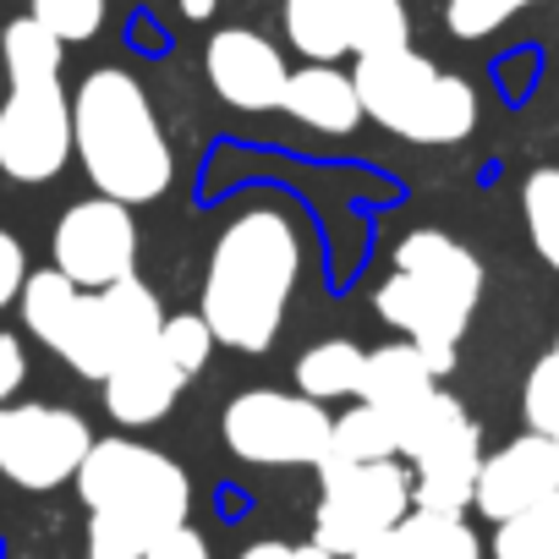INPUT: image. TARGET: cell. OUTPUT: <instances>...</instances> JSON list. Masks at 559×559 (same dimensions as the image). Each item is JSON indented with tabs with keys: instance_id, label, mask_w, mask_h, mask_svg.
Listing matches in <instances>:
<instances>
[{
	"instance_id": "cell-5",
	"label": "cell",
	"mask_w": 559,
	"mask_h": 559,
	"mask_svg": "<svg viewBox=\"0 0 559 559\" xmlns=\"http://www.w3.org/2000/svg\"><path fill=\"white\" fill-rule=\"evenodd\" d=\"M477 297H483V263L472 247H461L444 230H406L395 247V269L373 292V308L444 379L455 368V352L477 313Z\"/></svg>"
},
{
	"instance_id": "cell-3",
	"label": "cell",
	"mask_w": 559,
	"mask_h": 559,
	"mask_svg": "<svg viewBox=\"0 0 559 559\" xmlns=\"http://www.w3.org/2000/svg\"><path fill=\"white\" fill-rule=\"evenodd\" d=\"M17 308L34 341H45L72 373L99 379V384L110 379L116 362L159 341L165 330V308L138 274L116 280L105 292H83L61 269H39L23 280Z\"/></svg>"
},
{
	"instance_id": "cell-7",
	"label": "cell",
	"mask_w": 559,
	"mask_h": 559,
	"mask_svg": "<svg viewBox=\"0 0 559 559\" xmlns=\"http://www.w3.org/2000/svg\"><path fill=\"white\" fill-rule=\"evenodd\" d=\"M395 439L401 461L412 466V510L466 515L483 472V433L472 412L450 390H433L395 417Z\"/></svg>"
},
{
	"instance_id": "cell-14",
	"label": "cell",
	"mask_w": 559,
	"mask_h": 559,
	"mask_svg": "<svg viewBox=\"0 0 559 559\" xmlns=\"http://www.w3.org/2000/svg\"><path fill=\"white\" fill-rule=\"evenodd\" d=\"M559 493V439L548 433H521L510 439L504 450L483 455V472H477V493H472V510L488 515L493 526L526 515L532 504L554 499Z\"/></svg>"
},
{
	"instance_id": "cell-20",
	"label": "cell",
	"mask_w": 559,
	"mask_h": 559,
	"mask_svg": "<svg viewBox=\"0 0 559 559\" xmlns=\"http://www.w3.org/2000/svg\"><path fill=\"white\" fill-rule=\"evenodd\" d=\"M335 7H341V28H346L352 56H384V50L412 45L406 0H335Z\"/></svg>"
},
{
	"instance_id": "cell-23",
	"label": "cell",
	"mask_w": 559,
	"mask_h": 559,
	"mask_svg": "<svg viewBox=\"0 0 559 559\" xmlns=\"http://www.w3.org/2000/svg\"><path fill=\"white\" fill-rule=\"evenodd\" d=\"M280 23H286V39H292V50L302 61H341V56H352L335 0H286V7H280Z\"/></svg>"
},
{
	"instance_id": "cell-6",
	"label": "cell",
	"mask_w": 559,
	"mask_h": 559,
	"mask_svg": "<svg viewBox=\"0 0 559 559\" xmlns=\"http://www.w3.org/2000/svg\"><path fill=\"white\" fill-rule=\"evenodd\" d=\"M352 83H357L362 116L379 121L384 132L406 138V143L444 148V143L472 138V127H477L472 83L444 72L439 61L417 56L412 45L406 50H384V56H357Z\"/></svg>"
},
{
	"instance_id": "cell-30",
	"label": "cell",
	"mask_w": 559,
	"mask_h": 559,
	"mask_svg": "<svg viewBox=\"0 0 559 559\" xmlns=\"http://www.w3.org/2000/svg\"><path fill=\"white\" fill-rule=\"evenodd\" d=\"M23 280H28V252L12 230H0V308H12L23 297Z\"/></svg>"
},
{
	"instance_id": "cell-25",
	"label": "cell",
	"mask_w": 559,
	"mask_h": 559,
	"mask_svg": "<svg viewBox=\"0 0 559 559\" xmlns=\"http://www.w3.org/2000/svg\"><path fill=\"white\" fill-rule=\"evenodd\" d=\"M521 219H526V236L537 247V258L559 274V170L543 165L526 176L521 187Z\"/></svg>"
},
{
	"instance_id": "cell-4",
	"label": "cell",
	"mask_w": 559,
	"mask_h": 559,
	"mask_svg": "<svg viewBox=\"0 0 559 559\" xmlns=\"http://www.w3.org/2000/svg\"><path fill=\"white\" fill-rule=\"evenodd\" d=\"M72 483L88 504V559H143L192 515V477L138 439H94Z\"/></svg>"
},
{
	"instance_id": "cell-17",
	"label": "cell",
	"mask_w": 559,
	"mask_h": 559,
	"mask_svg": "<svg viewBox=\"0 0 559 559\" xmlns=\"http://www.w3.org/2000/svg\"><path fill=\"white\" fill-rule=\"evenodd\" d=\"M352 559H483V543L466 515L412 510L390 532H379L368 548H357Z\"/></svg>"
},
{
	"instance_id": "cell-12",
	"label": "cell",
	"mask_w": 559,
	"mask_h": 559,
	"mask_svg": "<svg viewBox=\"0 0 559 559\" xmlns=\"http://www.w3.org/2000/svg\"><path fill=\"white\" fill-rule=\"evenodd\" d=\"M56 269L83 292H105L116 280L138 274V219L116 198H83L56 225Z\"/></svg>"
},
{
	"instance_id": "cell-29",
	"label": "cell",
	"mask_w": 559,
	"mask_h": 559,
	"mask_svg": "<svg viewBox=\"0 0 559 559\" xmlns=\"http://www.w3.org/2000/svg\"><path fill=\"white\" fill-rule=\"evenodd\" d=\"M159 341H165V352H170L192 379L203 373V362H209V352H214V330L203 324V313H176V319H165Z\"/></svg>"
},
{
	"instance_id": "cell-36",
	"label": "cell",
	"mask_w": 559,
	"mask_h": 559,
	"mask_svg": "<svg viewBox=\"0 0 559 559\" xmlns=\"http://www.w3.org/2000/svg\"><path fill=\"white\" fill-rule=\"evenodd\" d=\"M510 7H515V12H526V7H537V0H510Z\"/></svg>"
},
{
	"instance_id": "cell-28",
	"label": "cell",
	"mask_w": 559,
	"mask_h": 559,
	"mask_svg": "<svg viewBox=\"0 0 559 559\" xmlns=\"http://www.w3.org/2000/svg\"><path fill=\"white\" fill-rule=\"evenodd\" d=\"M510 17H515L510 0H444V28H450L455 39H466V45L499 34Z\"/></svg>"
},
{
	"instance_id": "cell-31",
	"label": "cell",
	"mask_w": 559,
	"mask_h": 559,
	"mask_svg": "<svg viewBox=\"0 0 559 559\" xmlns=\"http://www.w3.org/2000/svg\"><path fill=\"white\" fill-rule=\"evenodd\" d=\"M23 384H28V352L17 335L0 330V401H12Z\"/></svg>"
},
{
	"instance_id": "cell-33",
	"label": "cell",
	"mask_w": 559,
	"mask_h": 559,
	"mask_svg": "<svg viewBox=\"0 0 559 559\" xmlns=\"http://www.w3.org/2000/svg\"><path fill=\"white\" fill-rule=\"evenodd\" d=\"M297 543H280V537H263V543H247L236 559H292Z\"/></svg>"
},
{
	"instance_id": "cell-10",
	"label": "cell",
	"mask_w": 559,
	"mask_h": 559,
	"mask_svg": "<svg viewBox=\"0 0 559 559\" xmlns=\"http://www.w3.org/2000/svg\"><path fill=\"white\" fill-rule=\"evenodd\" d=\"M94 433L72 406H45V401H0V477L50 493L78 477L88 461Z\"/></svg>"
},
{
	"instance_id": "cell-8",
	"label": "cell",
	"mask_w": 559,
	"mask_h": 559,
	"mask_svg": "<svg viewBox=\"0 0 559 559\" xmlns=\"http://www.w3.org/2000/svg\"><path fill=\"white\" fill-rule=\"evenodd\" d=\"M401 515H412V466L406 461H324L319 466V510H313V543L352 559L379 532H390Z\"/></svg>"
},
{
	"instance_id": "cell-19",
	"label": "cell",
	"mask_w": 559,
	"mask_h": 559,
	"mask_svg": "<svg viewBox=\"0 0 559 559\" xmlns=\"http://www.w3.org/2000/svg\"><path fill=\"white\" fill-rule=\"evenodd\" d=\"M362 362H368V352L357 346V341H341V335H330V341H319V346H308L302 357H297V368H292V379H297V395H308V401H346V395H357L362 390Z\"/></svg>"
},
{
	"instance_id": "cell-22",
	"label": "cell",
	"mask_w": 559,
	"mask_h": 559,
	"mask_svg": "<svg viewBox=\"0 0 559 559\" xmlns=\"http://www.w3.org/2000/svg\"><path fill=\"white\" fill-rule=\"evenodd\" d=\"M0 61H7L12 83H61L67 45L50 28H39L34 17H17L7 34H0Z\"/></svg>"
},
{
	"instance_id": "cell-18",
	"label": "cell",
	"mask_w": 559,
	"mask_h": 559,
	"mask_svg": "<svg viewBox=\"0 0 559 559\" xmlns=\"http://www.w3.org/2000/svg\"><path fill=\"white\" fill-rule=\"evenodd\" d=\"M433 390H439V373L428 368V357H423L412 341H390V346L368 352L357 401H368V406L401 417V412H412V406H417L423 395H433Z\"/></svg>"
},
{
	"instance_id": "cell-24",
	"label": "cell",
	"mask_w": 559,
	"mask_h": 559,
	"mask_svg": "<svg viewBox=\"0 0 559 559\" xmlns=\"http://www.w3.org/2000/svg\"><path fill=\"white\" fill-rule=\"evenodd\" d=\"M493 559H559V493L493 532Z\"/></svg>"
},
{
	"instance_id": "cell-2",
	"label": "cell",
	"mask_w": 559,
	"mask_h": 559,
	"mask_svg": "<svg viewBox=\"0 0 559 559\" xmlns=\"http://www.w3.org/2000/svg\"><path fill=\"white\" fill-rule=\"evenodd\" d=\"M72 159H83L99 198H116L127 209L165 198L176 181V154L165 143L159 110H154L148 88L121 67H99L78 83Z\"/></svg>"
},
{
	"instance_id": "cell-32",
	"label": "cell",
	"mask_w": 559,
	"mask_h": 559,
	"mask_svg": "<svg viewBox=\"0 0 559 559\" xmlns=\"http://www.w3.org/2000/svg\"><path fill=\"white\" fill-rule=\"evenodd\" d=\"M143 559H214L209 554V543H203V532H192V526H176V532H165Z\"/></svg>"
},
{
	"instance_id": "cell-11",
	"label": "cell",
	"mask_w": 559,
	"mask_h": 559,
	"mask_svg": "<svg viewBox=\"0 0 559 559\" xmlns=\"http://www.w3.org/2000/svg\"><path fill=\"white\" fill-rule=\"evenodd\" d=\"M72 165V94L61 83H12L0 99V170L12 181H56Z\"/></svg>"
},
{
	"instance_id": "cell-35",
	"label": "cell",
	"mask_w": 559,
	"mask_h": 559,
	"mask_svg": "<svg viewBox=\"0 0 559 559\" xmlns=\"http://www.w3.org/2000/svg\"><path fill=\"white\" fill-rule=\"evenodd\" d=\"M292 559H341V554H330L324 543H313V537H308V543H297V548H292Z\"/></svg>"
},
{
	"instance_id": "cell-9",
	"label": "cell",
	"mask_w": 559,
	"mask_h": 559,
	"mask_svg": "<svg viewBox=\"0 0 559 559\" xmlns=\"http://www.w3.org/2000/svg\"><path fill=\"white\" fill-rule=\"evenodd\" d=\"M335 417L297 390H241L225 417V450L247 466H324Z\"/></svg>"
},
{
	"instance_id": "cell-16",
	"label": "cell",
	"mask_w": 559,
	"mask_h": 559,
	"mask_svg": "<svg viewBox=\"0 0 559 559\" xmlns=\"http://www.w3.org/2000/svg\"><path fill=\"white\" fill-rule=\"evenodd\" d=\"M280 110H286L297 127L324 132V138H346V132H357L368 121L352 72H341L335 61H302V67H292V83H286Z\"/></svg>"
},
{
	"instance_id": "cell-15",
	"label": "cell",
	"mask_w": 559,
	"mask_h": 559,
	"mask_svg": "<svg viewBox=\"0 0 559 559\" xmlns=\"http://www.w3.org/2000/svg\"><path fill=\"white\" fill-rule=\"evenodd\" d=\"M187 379L192 373L165 352V341H148L143 352H132L127 362L110 368V379H105V412L121 428H148V423H159L181 401Z\"/></svg>"
},
{
	"instance_id": "cell-27",
	"label": "cell",
	"mask_w": 559,
	"mask_h": 559,
	"mask_svg": "<svg viewBox=\"0 0 559 559\" xmlns=\"http://www.w3.org/2000/svg\"><path fill=\"white\" fill-rule=\"evenodd\" d=\"M521 417H526L532 433L559 439V335H554V346L532 362V373H526V384H521Z\"/></svg>"
},
{
	"instance_id": "cell-26",
	"label": "cell",
	"mask_w": 559,
	"mask_h": 559,
	"mask_svg": "<svg viewBox=\"0 0 559 559\" xmlns=\"http://www.w3.org/2000/svg\"><path fill=\"white\" fill-rule=\"evenodd\" d=\"M28 17L50 28L61 45H88L110 17V0H28Z\"/></svg>"
},
{
	"instance_id": "cell-13",
	"label": "cell",
	"mask_w": 559,
	"mask_h": 559,
	"mask_svg": "<svg viewBox=\"0 0 559 559\" xmlns=\"http://www.w3.org/2000/svg\"><path fill=\"white\" fill-rule=\"evenodd\" d=\"M203 78L230 110L263 116V110H280V99H286L292 67H286V56H280V45H269L263 34L219 28L203 45Z\"/></svg>"
},
{
	"instance_id": "cell-21",
	"label": "cell",
	"mask_w": 559,
	"mask_h": 559,
	"mask_svg": "<svg viewBox=\"0 0 559 559\" xmlns=\"http://www.w3.org/2000/svg\"><path fill=\"white\" fill-rule=\"evenodd\" d=\"M324 461H346V466H368V461H401V439H395V417L357 401L346 417H335L330 428V455Z\"/></svg>"
},
{
	"instance_id": "cell-34",
	"label": "cell",
	"mask_w": 559,
	"mask_h": 559,
	"mask_svg": "<svg viewBox=\"0 0 559 559\" xmlns=\"http://www.w3.org/2000/svg\"><path fill=\"white\" fill-rule=\"evenodd\" d=\"M214 7H219V0H176V12H181L187 23H209Z\"/></svg>"
},
{
	"instance_id": "cell-1",
	"label": "cell",
	"mask_w": 559,
	"mask_h": 559,
	"mask_svg": "<svg viewBox=\"0 0 559 559\" xmlns=\"http://www.w3.org/2000/svg\"><path fill=\"white\" fill-rule=\"evenodd\" d=\"M302 274V236L280 209L236 214L203 269V324L214 346L230 352H269L286 324L292 292Z\"/></svg>"
}]
</instances>
